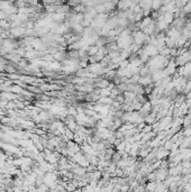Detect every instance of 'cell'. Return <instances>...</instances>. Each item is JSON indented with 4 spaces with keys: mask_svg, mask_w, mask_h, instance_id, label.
<instances>
[{
    "mask_svg": "<svg viewBox=\"0 0 191 192\" xmlns=\"http://www.w3.org/2000/svg\"><path fill=\"white\" fill-rule=\"evenodd\" d=\"M162 18H163V20H164L165 23H168V24L170 25V24L173 23V20H174V14H172V12H163Z\"/></svg>",
    "mask_w": 191,
    "mask_h": 192,
    "instance_id": "3957f363",
    "label": "cell"
},
{
    "mask_svg": "<svg viewBox=\"0 0 191 192\" xmlns=\"http://www.w3.org/2000/svg\"><path fill=\"white\" fill-rule=\"evenodd\" d=\"M152 23H153V18L150 17V16H145V17H143V18H142L141 23H140V24H137V26H138L141 29H143V28H145L146 26L151 25Z\"/></svg>",
    "mask_w": 191,
    "mask_h": 192,
    "instance_id": "7a4b0ae2",
    "label": "cell"
},
{
    "mask_svg": "<svg viewBox=\"0 0 191 192\" xmlns=\"http://www.w3.org/2000/svg\"><path fill=\"white\" fill-rule=\"evenodd\" d=\"M156 182L152 181V182H149L147 184H146V187H145V189L146 190H155L156 189Z\"/></svg>",
    "mask_w": 191,
    "mask_h": 192,
    "instance_id": "5b68a950",
    "label": "cell"
},
{
    "mask_svg": "<svg viewBox=\"0 0 191 192\" xmlns=\"http://www.w3.org/2000/svg\"><path fill=\"white\" fill-rule=\"evenodd\" d=\"M182 9H183V11L186 12V15H187V14H190L191 12V1H188V2L182 7Z\"/></svg>",
    "mask_w": 191,
    "mask_h": 192,
    "instance_id": "277c9868",
    "label": "cell"
},
{
    "mask_svg": "<svg viewBox=\"0 0 191 192\" xmlns=\"http://www.w3.org/2000/svg\"><path fill=\"white\" fill-rule=\"evenodd\" d=\"M25 33H26V28L24 26H16V27H12L10 30V34L14 37H21L25 35Z\"/></svg>",
    "mask_w": 191,
    "mask_h": 192,
    "instance_id": "6da1fadb",
    "label": "cell"
}]
</instances>
